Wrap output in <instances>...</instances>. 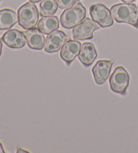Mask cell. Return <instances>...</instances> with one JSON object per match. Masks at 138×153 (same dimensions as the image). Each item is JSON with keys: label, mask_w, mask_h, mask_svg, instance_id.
Returning a JSON list of instances; mask_svg holds the SVG:
<instances>
[{"label": "cell", "mask_w": 138, "mask_h": 153, "mask_svg": "<svg viewBox=\"0 0 138 153\" xmlns=\"http://www.w3.org/2000/svg\"><path fill=\"white\" fill-rule=\"evenodd\" d=\"M113 17L116 22L127 23L138 28V9L134 4H117L111 7Z\"/></svg>", "instance_id": "1"}, {"label": "cell", "mask_w": 138, "mask_h": 153, "mask_svg": "<svg viewBox=\"0 0 138 153\" xmlns=\"http://www.w3.org/2000/svg\"><path fill=\"white\" fill-rule=\"evenodd\" d=\"M18 23L25 30L36 27L39 22V14L35 4L33 2H26L18 10Z\"/></svg>", "instance_id": "2"}, {"label": "cell", "mask_w": 138, "mask_h": 153, "mask_svg": "<svg viewBox=\"0 0 138 153\" xmlns=\"http://www.w3.org/2000/svg\"><path fill=\"white\" fill-rule=\"evenodd\" d=\"M86 16V8L81 2H79L74 6L63 12L60 16V22L63 28L70 29L82 22Z\"/></svg>", "instance_id": "3"}, {"label": "cell", "mask_w": 138, "mask_h": 153, "mask_svg": "<svg viewBox=\"0 0 138 153\" xmlns=\"http://www.w3.org/2000/svg\"><path fill=\"white\" fill-rule=\"evenodd\" d=\"M130 76L123 66L115 68L109 78L111 89L114 93L125 95L129 84Z\"/></svg>", "instance_id": "4"}, {"label": "cell", "mask_w": 138, "mask_h": 153, "mask_svg": "<svg viewBox=\"0 0 138 153\" xmlns=\"http://www.w3.org/2000/svg\"><path fill=\"white\" fill-rule=\"evenodd\" d=\"M90 14L92 19L102 28L110 27L114 24L113 17L109 10L102 4H95L90 8Z\"/></svg>", "instance_id": "5"}, {"label": "cell", "mask_w": 138, "mask_h": 153, "mask_svg": "<svg viewBox=\"0 0 138 153\" xmlns=\"http://www.w3.org/2000/svg\"><path fill=\"white\" fill-rule=\"evenodd\" d=\"M100 28L99 26L93 20L86 18L75 27L72 30L73 38L76 41H84L93 38V33Z\"/></svg>", "instance_id": "6"}, {"label": "cell", "mask_w": 138, "mask_h": 153, "mask_svg": "<svg viewBox=\"0 0 138 153\" xmlns=\"http://www.w3.org/2000/svg\"><path fill=\"white\" fill-rule=\"evenodd\" d=\"M68 36L62 30H55L47 35L44 49L49 53H53L59 51L67 41Z\"/></svg>", "instance_id": "7"}, {"label": "cell", "mask_w": 138, "mask_h": 153, "mask_svg": "<svg viewBox=\"0 0 138 153\" xmlns=\"http://www.w3.org/2000/svg\"><path fill=\"white\" fill-rule=\"evenodd\" d=\"M114 61L99 60L96 62L92 70L95 82L99 85H102L109 78Z\"/></svg>", "instance_id": "8"}, {"label": "cell", "mask_w": 138, "mask_h": 153, "mask_svg": "<svg viewBox=\"0 0 138 153\" xmlns=\"http://www.w3.org/2000/svg\"><path fill=\"white\" fill-rule=\"evenodd\" d=\"M1 41L12 49H21L25 46L26 39L24 33L17 29H11L4 34Z\"/></svg>", "instance_id": "9"}, {"label": "cell", "mask_w": 138, "mask_h": 153, "mask_svg": "<svg viewBox=\"0 0 138 153\" xmlns=\"http://www.w3.org/2000/svg\"><path fill=\"white\" fill-rule=\"evenodd\" d=\"M81 43L76 40H69L61 49L60 57L67 65H70L78 57L80 51Z\"/></svg>", "instance_id": "10"}, {"label": "cell", "mask_w": 138, "mask_h": 153, "mask_svg": "<svg viewBox=\"0 0 138 153\" xmlns=\"http://www.w3.org/2000/svg\"><path fill=\"white\" fill-rule=\"evenodd\" d=\"M26 42L28 47L32 49L41 50L45 43V37L38 28L29 29L24 32Z\"/></svg>", "instance_id": "11"}, {"label": "cell", "mask_w": 138, "mask_h": 153, "mask_svg": "<svg viewBox=\"0 0 138 153\" xmlns=\"http://www.w3.org/2000/svg\"><path fill=\"white\" fill-rule=\"evenodd\" d=\"M97 51L91 43L82 44L78 55V59L84 66L89 67L93 64L97 57Z\"/></svg>", "instance_id": "12"}, {"label": "cell", "mask_w": 138, "mask_h": 153, "mask_svg": "<svg viewBox=\"0 0 138 153\" xmlns=\"http://www.w3.org/2000/svg\"><path fill=\"white\" fill-rule=\"evenodd\" d=\"M18 22V16L14 10L3 9L0 10V30L11 28Z\"/></svg>", "instance_id": "13"}, {"label": "cell", "mask_w": 138, "mask_h": 153, "mask_svg": "<svg viewBox=\"0 0 138 153\" xmlns=\"http://www.w3.org/2000/svg\"><path fill=\"white\" fill-rule=\"evenodd\" d=\"M59 27V19L56 16L42 17L37 25V28L44 35H49Z\"/></svg>", "instance_id": "14"}, {"label": "cell", "mask_w": 138, "mask_h": 153, "mask_svg": "<svg viewBox=\"0 0 138 153\" xmlns=\"http://www.w3.org/2000/svg\"><path fill=\"white\" fill-rule=\"evenodd\" d=\"M57 0H42L39 5L41 16H53L58 9Z\"/></svg>", "instance_id": "15"}, {"label": "cell", "mask_w": 138, "mask_h": 153, "mask_svg": "<svg viewBox=\"0 0 138 153\" xmlns=\"http://www.w3.org/2000/svg\"><path fill=\"white\" fill-rule=\"evenodd\" d=\"M79 0H57L58 6L61 9H68L73 7Z\"/></svg>", "instance_id": "16"}, {"label": "cell", "mask_w": 138, "mask_h": 153, "mask_svg": "<svg viewBox=\"0 0 138 153\" xmlns=\"http://www.w3.org/2000/svg\"><path fill=\"white\" fill-rule=\"evenodd\" d=\"M17 152L18 153H20V152H25L26 153V152H28L26 151V150H24L22 149H21V148H20V147H18L17 149Z\"/></svg>", "instance_id": "17"}, {"label": "cell", "mask_w": 138, "mask_h": 153, "mask_svg": "<svg viewBox=\"0 0 138 153\" xmlns=\"http://www.w3.org/2000/svg\"><path fill=\"white\" fill-rule=\"evenodd\" d=\"M121 1L124 2V3L131 4V3H133V2H134V1H135V0H121Z\"/></svg>", "instance_id": "18"}, {"label": "cell", "mask_w": 138, "mask_h": 153, "mask_svg": "<svg viewBox=\"0 0 138 153\" xmlns=\"http://www.w3.org/2000/svg\"><path fill=\"white\" fill-rule=\"evenodd\" d=\"M4 152H5V150L3 147V145H2V144L0 142V153H4Z\"/></svg>", "instance_id": "19"}, {"label": "cell", "mask_w": 138, "mask_h": 153, "mask_svg": "<svg viewBox=\"0 0 138 153\" xmlns=\"http://www.w3.org/2000/svg\"><path fill=\"white\" fill-rule=\"evenodd\" d=\"M2 47H3V45H2V42L0 39V56H1V53H2Z\"/></svg>", "instance_id": "20"}, {"label": "cell", "mask_w": 138, "mask_h": 153, "mask_svg": "<svg viewBox=\"0 0 138 153\" xmlns=\"http://www.w3.org/2000/svg\"><path fill=\"white\" fill-rule=\"evenodd\" d=\"M30 1L33 3H38V2L42 1V0H30Z\"/></svg>", "instance_id": "21"}, {"label": "cell", "mask_w": 138, "mask_h": 153, "mask_svg": "<svg viewBox=\"0 0 138 153\" xmlns=\"http://www.w3.org/2000/svg\"><path fill=\"white\" fill-rule=\"evenodd\" d=\"M1 1V0H0V1Z\"/></svg>", "instance_id": "22"}]
</instances>
